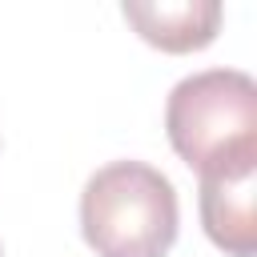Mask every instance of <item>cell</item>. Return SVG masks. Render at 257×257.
Wrapping results in <instances>:
<instances>
[{
    "mask_svg": "<svg viewBox=\"0 0 257 257\" xmlns=\"http://www.w3.org/2000/svg\"><path fill=\"white\" fill-rule=\"evenodd\" d=\"M124 20L165 52H193L205 48L221 28V4L217 0H124Z\"/></svg>",
    "mask_w": 257,
    "mask_h": 257,
    "instance_id": "277c9868",
    "label": "cell"
},
{
    "mask_svg": "<svg viewBox=\"0 0 257 257\" xmlns=\"http://www.w3.org/2000/svg\"><path fill=\"white\" fill-rule=\"evenodd\" d=\"M177 225V189L145 161H108L80 193V233L96 257H165Z\"/></svg>",
    "mask_w": 257,
    "mask_h": 257,
    "instance_id": "6da1fadb",
    "label": "cell"
},
{
    "mask_svg": "<svg viewBox=\"0 0 257 257\" xmlns=\"http://www.w3.org/2000/svg\"><path fill=\"white\" fill-rule=\"evenodd\" d=\"M257 189V157L221 165L201 173V225L217 249L229 257H253L257 253V213L253 193Z\"/></svg>",
    "mask_w": 257,
    "mask_h": 257,
    "instance_id": "3957f363",
    "label": "cell"
},
{
    "mask_svg": "<svg viewBox=\"0 0 257 257\" xmlns=\"http://www.w3.org/2000/svg\"><path fill=\"white\" fill-rule=\"evenodd\" d=\"M173 153L197 169H221L257 157V84L241 68H205L173 84L165 104Z\"/></svg>",
    "mask_w": 257,
    "mask_h": 257,
    "instance_id": "7a4b0ae2",
    "label": "cell"
}]
</instances>
